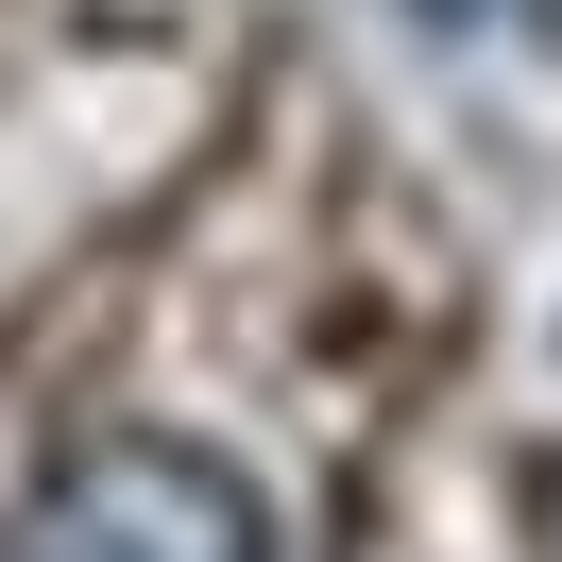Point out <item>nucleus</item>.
I'll list each match as a JSON object with an SVG mask.
<instances>
[{"label": "nucleus", "mask_w": 562, "mask_h": 562, "mask_svg": "<svg viewBox=\"0 0 562 562\" xmlns=\"http://www.w3.org/2000/svg\"><path fill=\"white\" fill-rule=\"evenodd\" d=\"M0 562H273V494H256L222 443L103 426V443H69L35 494H18Z\"/></svg>", "instance_id": "1"}]
</instances>
